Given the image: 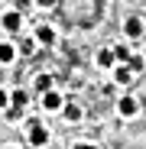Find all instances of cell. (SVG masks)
I'll return each instance as SVG.
<instances>
[{"label":"cell","mask_w":146,"mask_h":149,"mask_svg":"<svg viewBox=\"0 0 146 149\" xmlns=\"http://www.w3.org/2000/svg\"><path fill=\"white\" fill-rule=\"evenodd\" d=\"M26 139H29V146H45V143H49V130L42 127V123H29Z\"/></svg>","instance_id":"1"},{"label":"cell","mask_w":146,"mask_h":149,"mask_svg":"<svg viewBox=\"0 0 146 149\" xmlns=\"http://www.w3.org/2000/svg\"><path fill=\"white\" fill-rule=\"evenodd\" d=\"M117 110L124 113V117H136V110H140V104L133 101V97H124V101L117 104Z\"/></svg>","instance_id":"2"},{"label":"cell","mask_w":146,"mask_h":149,"mask_svg":"<svg viewBox=\"0 0 146 149\" xmlns=\"http://www.w3.org/2000/svg\"><path fill=\"white\" fill-rule=\"evenodd\" d=\"M42 107H45V110H59V107H62V94H55V91L42 94Z\"/></svg>","instance_id":"3"},{"label":"cell","mask_w":146,"mask_h":149,"mask_svg":"<svg viewBox=\"0 0 146 149\" xmlns=\"http://www.w3.org/2000/svg\"><path fill=\"white\" fill-rule=\"evenodd\" d=\"M26 101H29V94H26V91H13V94H10L13 110H23V107H26Z\"/></svg>","instance_id":"4"},{"label":"cell","mask_w":146,"mask_h":149,"mask_svg":"<svg viewBox=\"0 0 146 149\" xmlns=\"http://www.w3.org/2000/svg\"><path fill=\"white\" fill-rule=\"evenodd\" d=\"M3 26H7L10 33H16V29H20V13H16V10H10V13H3Z\"/></svg>","instance_id":"5"},{"label":"cell","mask_w":146,"mask_h":149,"mask_svg":"<svg viewBox=\"0 0 146 149\" xmlns=\"http://www.w3.org/2000/svg\"><path fill=\"white\" fill-rule=\"evenodd\" d=\"M36 39L45 42V45H49V42H55V29H52V26H39V29H36Z\"/></svg>","instance_id":"6"},{"label":"cell","mask_w":146,"mask_h":149,"mask_svg":"<svg viewBox=\"0 0 146 149\" xmlns=\"http://www.w3.org/2000/svg\"><path fill=\"white\" fill-rule=\"evenodd\" d=\"M36 91H42V94L52 91V74H39L36 78Z\"/></svg>","instance_id":"7"},{"label":"cell","mask_w":146,"mask_h":149,"mask_svg":"<svg viewBox=\"0 0 146 149\" xmlns=\"http://www.w3.org/2000/svg\"><path fill=\"white\" fill-rule=\"evenodd\" d=\"M13 55H16V49L10 42H0V62H13Z\"/></svg>","instance_id":"8"},{"label":"cell","mask_w":146,"mask_h":149,"mask_svg":"<svg viewBox=\"0 0 146 149\" xmlns=\"http://www.w3.org/2000/svg\"><path fill=\"white\" fill-rule=\"evenodd\" d=\"M97 65H101V68H110V65H114V52H110V49L97 52Z\"/></svg>","instance_id":"9"},{"label":"cell","mask_w":146,"mask_h":149,"mask_svg":"<svg viewBox=\"0 0 146 149\" xmlns=\"http://www.w3.org/2000/svg\"><path fill=\"white\" fill-rule=\"evenodd\" d=\"M127 36H133V39L143 36V23L140 19H127Z\"/></svg>","instance_id":"10"},{"label":"cell","mask_w":146,"mask_h":149,"mask_svg":"<svg viewBox=\"0 0 146 149\" xmlns=\"http://www.w3.org/2000/svg\"><path fill=\"white\" fill-rule=\"evenodd\" d=\"M65 120H81V107L78 104H65Z\"/></svg>","instance_id":"11"},{"label":"cell","mask_w":146,"mask_h":149,"mask_svg":"<svg viewBox=\"0 0 146 149\" xmlns=\"http://www.w3.org/2000/svg\"><path fill=\"white\" fill-rule=\"evenodd\" d=\"M114 78H117V84H130V81H133V74H130L127 68H117V71H114Z\"/></svg>","instance_id":"12"},{"label":"cell","mask_w":146,"mask_h":149,"mask_svg":"<svg viewBox=\"0 0 146 149\" xmlns=\"http://www.w3.org/2000/svg\"><path fill=\"white\" fill-rule=\"evenodd\" d=\"M124 68H127V71L133 74V71H140V68H143V58H140V55H130V62H127Z\"/></svg>","instance_id":"13"},{"label":"cell","mask_w":146,"mask_h":149,"mask_svg":"<svg viewBox=\"0 0 146 149\" xmlns=\"http://www.w3.org/2000/svg\"><path fill=\"white\" fill-rule=\"evenodd\" d=\"M7 101H10V97H7V91H0V107H7Z\"/></svg>","instance_id":"14"},{"label":"cell","mask_w":146,"mask_h":149,"mask_svg":"<svg viewBox=\"0 0 146 149\" xmlns=\"http://www.w3.org/2000/svg\"><path fill=\"white\" fill-rule=\"evenodd\" d=\"M75 149H94V146H88V143H78V146H75Z\"/></svg>","instance_id":"15"},{"label":"cell","mask_w":146,"mask_h":149,"mask_svg":"<svg viewBox=\"0 0 146 149\" xmlns=\"http://www.w3.org/2000/svg\"><path fill=\"white\" fill-rule=\"evenodd\" d=\"M7 149H16V146H7Z\"/></svg>","instance_id":"16"}]
</instances>
